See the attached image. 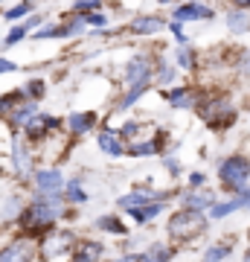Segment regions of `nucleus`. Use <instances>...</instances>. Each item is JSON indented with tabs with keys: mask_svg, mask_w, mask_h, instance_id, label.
<instances>
[{
	"mask_svg": "<svg viewBox=\"0 0 250 262\" xmlns=\"http://www.w3.org/2000/svg\"><path fill=\"white\" fill-rule=\"evenodd\" d=\"M218 175H221L224 187L233 189V192H241V189H247V178H250V160L241 158V155H233L227 158L218 166Z\"/></svg>",
	"mask_w": 250,
	"mask_h": 262,
	"instance_id": "f257e3e1",
	"label": "nucleus"
},
{
	"mask_svg": "<svg viewBox=\"0 0 250 262\" xmlns=\"http://www.w3.org/2000/svg\"><path fill=\"white\" fill-rule=\"evenodd\" d=\"M207 227L204 215H201V210H189L186 207L184 213L172 215V222H169V233L175 236V239H192L195 233H201Z\"/></svg>",
	"mask_w": 250,
	"mask_h": 262,
	"instance_id": "f03ea898",
	"label": "nucleus"
},
{
	"mask_svg": "<svg viewBox=\"0 0 250 262\" xmlns=\"http://www.w3.org/2000/svg\"><path fill=\"white\" fill-rule=\"evenodd\" d=\"M58 213H61V201H44V198H38L35 204L29 207L27 225L29 227H47Z\"/></svg>",
	"mask_w": 250,
	"mask_h": 262,
	"instance_id": "7ed1b4c3",
	"label": "nucleus"
},
{
	"mask_svg": "<svg viewBox=\"0 0 250 262\" xmlns=\"http://www.w3.org/2000/svg\"><path fill=\"white\" fill-rule=\"evenodd\" d=\"M201 117H204L213 128H224L227 122H233V105L227 102V99H210V102L201 108Z\"/></svg>",
	"mask_w": 250,
	"mask_h": 262,
	"instance_id": "20e7f679",
	"label": "nucleus"
},
{
	"mask_svg": "<svg viewBox=\"0 0 250 262\" xmlns=\"http://www.w3.org/2000/svg\"><path fill=\"white\" fill-rule=\"evenodd\" d=\"M213 15H215V12L210 9V6L198 3V0H189V3H184V6H177L172 18L180 20V24H186V20H210Z\"/></svg>",
	"mask_w": 250,
	"mask_h": 262,
	"instance_id": "39448f33",
	"label": "nucleus"
},
{
	"mask_svg": "<svg viewBox=\"0 0 250 262\" xmlns=\"http://www.w3.org/2000/svg\"><path fill=\"white\" fill-rule=\"evenodd\" d=\"M247 204H250V187L241 189L239 195L230 198L227 204H213V207H210V215H213V219H224V215L236 213V210H241V207H247Z\"/></svg>",
	"mask_w": 250,
	"mask_h": 262,
	"instance_id": "423d86ee",
	"label": "nucleus"
},
{
	"mask_svg": "<svg viewBox=\"0 0 250 262\" xmlns=\"http://www.w3.org/2000/svg\"><path fill=\"white\" fill-rule=\"evenodd\" d=\"M163 27H166V20L154 18V15H143V18L131 20V32H137V35H154V32H160Z\"/></svg>",
	"mask_w": 250,
	"mask_h": 262,
	"instance_id": "0eeeda50",
	"label": "nucleus"
},
{
	"mask_svg": "<svg viewBox=\"0 0 250 262\" xmlns=\"http://www.w3.org/2000/svg\"><path fill=\"white\" fill-rule=\"evenodd\" d=\"M227 29L233 35H244L250 32V9H233L227 15Z\"/></svg>",
	"mask_w": 250,
	"mask_h": 262,
	"instance_id": "6e6552de",
	"label": "nucleus"
},
{
	"mask_svg": "<svg viewBox=\"0 0 250 262\" xmlns=\"http://www.w3.org/2000/svg\"><path fill=\"white\" fill-rule=\"evenodd\" d=\"M148 58L146 56H140V58H134L128 64V70H125V76H128V82L131 84H137V82H148Z\"/></svg>",
	"mask_w": 250,
	"mask_h": 262,
	"instance_id": "1a4fd4ad",
	"label": "nucleus"
},
{
	"mask_svg": "<svg viewBox=\"0 0 250 262\" xmlns=\"http://www.w3.org/2000/svg\"><path fill=\"white\" fill-rule=\"evenodd\" d=\"M0 262H29V242H15L0 251Z\"/></svg>",
	"mask_w": 250,
	"mask_h": 262,
	"instance_id": "9d476101",
	"label": "nucleus"
},
{
	"mask_svg": "<svg viewBox=\"0 0 250 262\" xmlns=\"http://www.w3.org/2000/svg\"><path fill=\"white\" fill-rule=\"evenodd\" d=\"M61 172H56V169H44V172H38V187L44 189V192H58L61 189Z\"/></svg>",
	"mask_w": 250,
	"mask_h": 262,
	"instance_id": "9b49d317",
	"label": "nucleus"
},
{
	"mask_svg": "<svg viewBox=\"0 0 250 262\" xmlns=\"http://www.w3.org/2000/svg\"><path fill=\"white\" fill-rule=\"evenodd\" d=\"M169 102H172V108H192L195 94L189 91V88H175V91L169 94Z\"/></svg>",
	"mask_w": 250,
	"mask_h": 262,
	"instance_id": "f8f14e48",
	"label": "nucleus"
},
{
	"mask_svg": "<svg viewBox=\"0 0 250 262\" xmlns=\"http://www.w3.org/2000/svg\"><path fill=\"white\" fill-rule=\"evenodd\" d=\"M184 204L189 210H204V207H213V195L210 192H186Z\"/></svg>",
	"mask_w": 250,
	"mask_h": 262,
	"instance_id": "ddd939ff",
	"label": "nucleus"
},
{
	"mask_svg": "<svg viewBox=\"0 0 250 262\" xmlns=\"http://www.w3.org/2000/svg\"><path fill=\"white\" fill-rule=\"evenodd\" d=\"M148 204V195L146 192H131V195L120 198V207L122 210H128V213H134V210H140V207Z\"/></svg>",
	"mask_w": 250,
	"mask_h": 262,
	"instance_id": "4468645a",
	"label": "nucleus"
},
{
	"mask_svg": "<svg viewBox=\"0 0 250 262\" xmlns=\"http://www.w3.org/2000/svg\"><path fill=\"white\" fill-rule=\"evenodd\" d=\"M67 125L73 128V134H84V131L93 125V114H73V117L67 120Z\"/></svg>",
	"mask_w": 250,
	"mask_h": 262,
	"instance_id": "2eb2a0df",
	"label": "nucleus"
},
{
	"mask_svg": "<svg viewBox=\"0 0 250 262\" xmlns=\"http://www.w3.org/2000/svg\"><path fill=\"white\" fill-rule=\"evenodd\" d=\"M99 149L102 151H108V155H122V146H120V140L113 137V134H99Z\"/></svg>",
	"mask_w": 250,
	"mask_h": 262,
	"instance_id": "dca6fc26",
	"label": "nucleus"
},
{
	"mask_svg": "<svg viewBox=\"0 0 250 262\" xmlns=\"http://www.w3.org/2000/svg\"><path fill=\"white\" fill-rule=\"evenodd\" d=\"M169 256H172V251H169L166 245H154L140 262H169Z\"/></svg>",
	"mask_w": 250,
	"mask_h": 262,
	"instance_id": "f3484780",
	"label": "nucleus"
},
{
	"mask_svg": "<svg viewBox=\"0 0 250 262\" xmlns=\"http://www.w3.org/2000/svg\"><path fill=\"white\" fill-rule=\"evenodd\" d=\"M96 259H99V245H84L73 256V262H96Z\"/></svg>",
	"mask_w": 250,
	"mask_h": 262,
	"instance_id": "a211bd4d",
	"label": "nucleus"
},
{
	"mask_svg": "<svg viewBox=\"0 0 250 262\" xmlns=\"http://www.w3.org/2000/svg\"><path fill=\"white\" fill-rule=\"evenodd\" d=\"M87 27V20H84V15H76L73 20H67L64 27H61V35H79L82 29Z\"/></svg>",
	"mask_w": 250,
	"mask_h": 262,
	"instance_id": "6ab92c4d",
	"label": "nucleus"
},
{
	"mask_svg": "<svg viewBox=\"0 0 250 262\" xmlns=\"http://www.w3.org/2000/svg\"><path fill=\"white\" fill-rule=\"evenodd\" d=\"M227 256H230V248H227V245H215V248H210V251H207L204 262H224Z\"/></svg>",
	"mask_w": 250,
	"mask_h": 262,
	"instance_id": "aec40b11",
	"label": "nucleus"
},
{
	"mask_svg": "<svg viewBox=\"0 0 250 262\" xmlns=\"http://www.w3.org/2000/svg\"><path fill=\"white\" fill-rule=\"evenodd\" d=\"M143 94H146V82H137V84H134V88L128 91V96L122 99V111H125V108H131V105L137 102V99H140Z\"/></svg>",
	"mask_w": 250,
	"mask_h": 262,
	"instance_id": "412c9836",
	"label": "nucleus"
},
{
	"mask_svg": "<svg viewBox=\"0 0 250 262\" xmlns=\"http://www.w3.org/2000/svg\"><path fill=\"white\" fill-rule=\"evenodd\" d=\"M160 210H163V204H160V201H154V204H148V207H140V210H134V219H137V222H146V219H151V215H157Z\"/></svg>",
	"mask_w": 250,
	"mask_h": 262,
	"instance_id": "4be33fe9",
	"label": "nucleus"
},
{
	"mask_svg": "<svg viewBox=\"0 0 250 262\" xmlns=\"http://www.w3.org/2000/svg\"><path fill=\"white\" fill-rule=\"evenodd\" d=\"M29 9H32V6H29V0H24V3H18L15 9H9V12H6V20H12V24H18V20L24 18V15H29Z\"/></svg>",
	"mask_w": 250,
	"mask_h": 262,
	"instance_id": "5701e85b",
	"label": "nucleus"
},
{
	"mask_svg": "<svg viewBox=\"0 0 250 262\" xmlns=\"http://www.w3.org/2000/svg\"><path fill=\"white\" fill-rule=\"evenodd\" d=\"M177 64L184 67V70H189V67H195V56L189 53V47H186V44H184L180 50H177Z\"/></svg>",
	"mask_w": 250,
	"mask_h": 262,
	"instance_id": "b1692460",
	"label": "nucleus"
},
{
	"mask_svg": "<svg viewBox=\"0 0 250 262\" xmlns=\"http://www.w3.org/2000/svg\"><path fill=\"white\" fill-rule=\"evenodd\" d=\"M24 35H27V27L20 24V27H15L9 35H6V41H3V44H6V47H15V44H20V41H24Z\"/></svg>",
	"mask_w": 250,
	"mask_h": 262,
	"instance_id": "393cba45",
	"label": "nucleus"
},
{
	"mask_svg": "<svg viewBox=\"0 0 250 262\" xmlns=\"http://www.w3.org/2000/svg\"><path fill=\"white\" fill-rule=\"evenodd\" d=\"M15 166H18L20 172H24V175L29 172V158H27V151L20 149L18 143H15Z\"/></svg>",
	"mask_w": 250,
	"mask_h": 262,
	"instance_id": "a878e982",
	"label": "nucleus"
},
{
	"mask_svg": "<svg viewBox=\"0 0 250 262\" xmlns=\"http://www.w3.org/2000/svg\"><path fill=\"white\" fill-rule=\"evenodd\" d=\"M99 6H102L99 0H76V3H73V12H84V15H87V12H96Z\"/></svg>",
	"mask_w": 250,
	"mask_h": 262,
	"instance_id": "bb28decb",
	"label": "nucleus"
},
{
	"mask_svg": "<svg viewBox=\"0 0 250 262\" xmlns=\"http://www.w3.org/2000/svg\"><path fill=\"white\" fill-rule=\"evenodd\" d=\"M35 117V105L29 102V105H24V108H15V122H27V120H32Z\"/></svg>",
	"mask_w": 250,
	"mask_h": 262,
	"instance_id": "cd10ccee",
	"label": "nucleus"
},
{
	"mask_svg": "<svg viewBox=\"0 0 250 262\" xmlns=\"http://www.w3.org/2000/svg\"><path fill=\"white\" fill-rule=\"evenodd\" d=\"M84 20H87V27H105V24H108V18H105L99 9H96V12H87V15H84Z\"/></svg>",
	"mask_w": 250,
	"mask_h": 262,
	"instance_id": "c85d7f7f",
	"label": "nucleus"
},
{
	"mask_svg": "<svg viewBox=\"0 0 250 262\" xmlns=\"http://www.w3.org/2000/svg\"><path fill=\"white\" fill-rule=\"evenodd\" d=\"M99 227H102V230H113V233H122V230H125V227H122L120 222H117V219H111V215L99 219Z\"/></svg>",
	"mask_w": 250,
	"mask_h": 262,
	"instance_id": "c756f323",
	"label": "nucleus"
},
{
	"mask_svg": "<svg viewBox=\"0 0 250 262\" xmlns=\"http://www.w3.org/2000/svg\"><path fill=\"white\" fill-rule=\"evenodd\" d=\"M58 35H61V27H41L35 32L38 41H44V38H58Z\"/></svg>",
	"mask_w": 250,
	"mask_h": 262,
	"instance_id": "7c9ffc66",
	"label": "nucleus"
},
{
	"mask_svg": "<svg viewBox=\"0 0 250 262\" xmlns=\"http://www.w3.org/2000/svg\"><path fill=\"white\" fill-rule=\"evenodd\" d=\"M169 29L175 32V38H177V44H180V47H184V44H189V38H186V32L180 29V20H172V24H169Z\"/></svg>",
	"mask_w": 250,
	"mask_h": 262,
	"instance_id": "2f4dec72",
	"label": "nucleus"
},
{
	"mask_svg": "<svg viewBox=\"0 0 250 262\" xmlns=\"http://www.w3.org/2000/svg\"><path fill=\"white\" fill-rule=\"evenodd\" d=\"M154 151H157V146H154V143H140V146H134V149H131V155L137 158V155H154Z\"/></svg>",
	"mask_w": 250,
	"mask_h": 262,
	"instance_id": "473e14b6",
	"label": "nucleus"
},
{
	"mask_svg": "<svg viewBox=\"0 0 250 262\" xmlns=\"http://www.w3.org/2000/svg\"><path fill=\"white\" fill-rule=\"evenodd\" d=\"M157 79H160V84H169L172 79H175V67H160Z\"/></svg>",
	"mask_w": 250,
	"mask_h": 262,
	"instance_id": "72a5a7b5",
	"label": "nucleus"
},
{
	"mask_svg": "<svg viewBox=\"0 0 250 262\" xmlns=\"http://www.w3.org/2000/svg\"><path fill=\"white\" fill-rule=\"evenodd\" d=\"M67 198H70V201H84V192L76 187V184H67Z\"/></svg>",
	"mask_w": 250,
	"mask_h": 262,
	"instance_id": "f704fd0d",
	"label": "nucleus"
},
{
	"mask_svg": "<svg viewBox=\"0 0 250 262\" xmlns=\"http://www.w3.org/2000/svg\"><path fill=\"white\" fill-rule=\"evenodd\" d=\"M239 73H241V76H250V53H241V58H239Z\"/></svg>",
	"mask_w": 250,
	"mask_h": 262,
	"instance_id": "c9c22d12",
	"label": "nucleus"
},
{
	"mask_svg": "<svg viewBox=\"0 0 250 262\" xmlns=\"http://www.w3.org/2000/svg\"><path fill=\"white\" fill-rule=\"evenodd\" d=\"M29 94H32V96H41V94H44V82H41V79L29 82Z\"/></svg>",
	"mask_w": 250,
	"mask_h": 262,
	"instance_id": "e433bc0d",
	"label": "nucleus"
},
{
	"mask_svg": "<svg viewBox=\"0 0 250 262\" xmlns=\"http://www.w3.org/2000/svg\"><path fill=\"white\" fill-rule=\"evenodd\" d=\"M204 175H201V172H192V175H189V187H204Z\"/></svg>",
	"mask_w": 250,
	"mask_h": 262,
	"instance_id": "4c0bfd02",
	"label": "nucleus"
},
{
	"mask_svg": "<svg viewBox=\"0 0 250 262\" xmlns=\"http://www.w3.org/2000/svg\"><path fill=\"white\" fill-rule=\"evenodd\" d=\"M12 70H15V64L9 58H0V73H12Z\"/></svg>",
	"mask_w": 250,
	"mask_h": 262,
	"instance_id": "58836bf2",
	"label": "nucleus"
},
{
	"mask_svg": "<svg viewBox=\"0 0 250 262\" xmlns=\"http://www.w3.org/2000/svg\"><path fill=\"white\" fill-rule=\"evenodd\" d=\"M41 20H44V18H41V15H32V18L27 20V27H38V24H41Z\"/></svg>",
	"mask_w": 250,
	"mask_h": 262,
	"instance_id": "ea45409f",
	"label": "nucleus"
},
{
	"mask_svg": "<svg viewBox=\"0 0 250 262\" xmlns=\"http://www.w3.org/2000/svg\"><path fill=\"white\" fill-rule=\"evenodd\" d=\"M236 3V9H250V0H233Z\"/></svg>",
	"mask_w": 250,
	"mask_h": 262,
	"instance_id": "a19ab883",
	"label": "nucleus"
},
{
	"mask_svg": "<svg viewBox=\"0 0 250 262\" xmlns=\"http://www.w3.org/2000/svg\"><path fill=\"white\" fill-rule=\"evenodd\" d=\"M244 262H250V251H247V253H244Z\"/></svg>",
	"mask_w": 250,
	"mask_h": 262,
	"instance_id": "79ce46f5",
	"label": "nucleus"
},
{
	"mask_svg": "<svg viewBox=\"0 0 250 262\" xmlns=\"http://www.w3.org/2000/svg\"><path fill=\"white\" fill-rule=\"evenodd\" d=\"M157 3H172V0H157Z\"/></svg>",
	"mask_w": 250,
	"mask_h": 262,
	"instance_id": "37998d69",
	"label": "nucleus"
},
{
	"mask_svg": "<svg viewBox=\"0 0 250 262\" xmlns=\"http://www.w3.org/2000/svg\"><path fill=\"white\" fill-rule=\"evenodd\" d=\"M0 111H3V102H0Z\"/></svg>",
	"mask_w": 250,
	"mask_h": 262,
	"instance_id": "c03bdc74",
	"label": "nucleus"
},
{
	"mask_svg": "<svg viewBox=\"0 0 250 262\" xmlns=\"http://www.w3.org/2000/svg\"><path fill=\"white\" fill-rule=\"evenodd\" d=\"M29 3H32V0H29Z\"/></svg>",
	"mask_w": 250,
	"mask_h": 262,
	"instance_id": "a18cd8bd",
	"label": "nucleus"
}]
</instances>
